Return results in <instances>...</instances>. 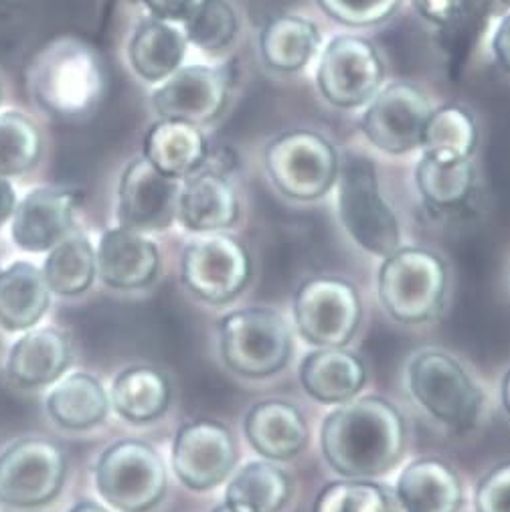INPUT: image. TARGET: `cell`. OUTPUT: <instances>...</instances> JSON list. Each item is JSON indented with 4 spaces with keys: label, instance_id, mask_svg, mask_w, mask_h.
<instances>
[{
    "label": "cell",
    "instance_id": "obj_26",
    "mask_svg": "<svg viewBox=\"0 0 510 512\" xmlns=\"http://www.w3.org/2000/svg\"><path fill=\"white\" fill-rule=\"evenodd\" d=\"M187 37L173 23L148 19L138 25L128 47V57L134 71L158 83L173 75L185 61Z\"/></svg>",
    "mask_w": 510,
    "mask_h": 512
},
{
    "label": "cell",
    "instance_id": "obj_23",
    "mask_svg": "<svg viewBox=\"0 0 510 512\" xmlns=\"http://www.w3.org/2000/svg\"><path fill=\"white\" fill-rule=\"evenodd\" d=\"M51 306L43 272L29 262H13L0 272V326L9 332L33 328Z\"/></svg>",
    "mask_w": 510,
    "mask_h": 512
},
{
    "label": "cell",
    "instance_id": "obj_3",
    "mask_svg": "<svg viewBox=\"0 0 510 512\" xmlns=\"http://www.w3.org/2000/svg\"><path fill=\"white\" fill-rule=\"evenodd\" d=\"M446 284V266L434 251L395 249L379 272V298L397 322L419 324L442 312Z\"/></svg>",
    "mask_w": 510,
    "mask_h": 512
},
{
    "label": "cell",
    "instance_id": "obj_15",
    "mask_svg": "<svg viewBox=\"0 0 510 512\" xmlns=\"http://www.w3.org/2000/svg\"><path fill=\"white\" fill-rule=\"evenodd\" d=\"M229 83L223 71L207 65L179 67L152 94V108L160 120L193 126L213 122L227 104Z\"/></svg>",
    "mask_w": 510,
    "mask_h": 512
},
{
    "label": "cell",
    "instance_id": "obj_11",
    "mask_svg": "<svg viewBox=\"0 0 510 512\" xmlns=\"http://www.w3.org/2000/svg\"><path fill=\"white\" fill-rule=\"evenodd\" d=\"M318 88L338 108H359L373 100L383 81L377 49L361 37H336L318 65Z\"/></svg>",
    "mask_w": 510,
    "mask_h": 512
},
{
    "label": "cell",
    "instance_id": "obj_20",
    "mask_svg": "<svg viewBox=\"0 0 510 512\" xmlns=\"http://www.w3.org/2000/svg\"><path fill=\"white\" fill-rule=\"evenodd\" d=\"M177 215L195 233H215L237 221L239 205L229 181L213 170H197L179 193Z\"/></svg>",
    "mask_w": 510,
    "mask_h": 512
},
{
    "label": "cell",
    "instance_id": "obj_46",
    "mask_svg": "<svg viewBox=\"0 0 510 512\" xmlns=\"http://www.w3.org/2000/svg\"><path fill=\"white\" fill-rule=\"evenodd\" d=\"M0 106H3V81H0Z\"/></svg>",
    "mask_w": 510,
    "mask_h": 512
},
{
    "label": "cell",
    "instance_id": "obj_1",
    "mask_svg": "<svg viewBox=\"0 0 510 512\" xmlns=\"http://www.w3.org/2000/svg\"><path fill=\"white\" fill-rule=\"evenodd\" d=\"M322 452L347 478H375L389 472L405 450V421L381 397L349 399L322 423Z\"/></svg>",
    "mask_w": 510,
    "mask_h": 512
},
{
    "label": "cell",
    "instance_id": "obj_33",
    "mask_svg": "<svg viewBox=\"0 0 510 512\" xmlns=\"http://www.w3.org/2000/svg\"><path fill=\"white\" fill-rule=\"evenodd\" d=\"M43 154L39 126L23 112H0V177L31 173Z\"/></svg>",
    "mask_w": 510,
    "mask_h": 512
},
{
    "label": "cell",
    "instance_id": "obj_35",
    "mask_svg": "<svg viewBox=\"0 0 510 512\" xmlns=\"http://www.w3.org/2000/svg\"><path fill=\"white\" fill-rule=\"evenodd\" d=\"M239 31V17L227 0H199L185 21V37L203 51L229 47Z\"/></svg>",
    "mask_w": 510,
    "mask_h": 512
},
{
    "label": "cell",
    "instance_id": "obj_14",
    "mask_svg": "<svg viewBox=\"0 0 510 512\" xmlns=\"http://www.w3.org/2000/svg\"><path fill=\"white\" fill-rule=\"evenodd\" d=\"M179 193V179L166 177L144 156L132 160L118 189V219L122 227L138 233L170 227L177 217Z\"/></svg>",
    "mask_w": 510,
    "mask_h": 512
},
{
    "label": "cell",
    "instance_id": "obj_6",
    "mask_svg": "<svg viewBox=\"0 0 510 512\" xmlns=\"http://www.w3.org/2000/svg\"><path fill=\"white\" fill-rule=\"evenodd\" d=\"M409 387L419 405L456 432L474 428L482 393L462 365L442 351H423L409 367Z\"/></svg>",
    "mask_w": 510,
    "mask_h": 512
},
{
    "label": "cell",
    "instance_id": "obj_22",
    "mask_svg": "<svg viewBox=\"0 0 510 512\" xmlns=\"http://www.w3.org/2000/svg\"><path fill=\"white\" fill-rule=\"evenodd\" d=\"M245 432L251 448L270 460L294 458L308 442V425L302 413L286 401L255 405L245 419Z\"/></svg>",
    "mask_w": 510,
    "mask_h": 512
},
{
    "label": "cell",
    "instance_id": "obj_39",
    "mask_svg": "<svg viewBox=\"0 0 510 512\" xmlns=\"http://www.w3.org/2000/svg\"><path fill=\"white\" fill-rule=\"evenodd\" d=\"M508 482L510 466L500 464L494 468L476 490V510L478 512H508Z\"/></svg>",
    "mask_w": 510,
    "mask_h": 512
},
{
    "label": "cell",
    "instance_id": "obj_34",
    "mask_svg": "<svg viewBox=\"0 0 510 512\" xmlns=\"http://www.w3.org/2000/svg\"><path fill=\"white\" fill-rule=\"evenodd\" d=\"M423 154L438 158H470L476 148V126L472 116L456 106L430 114L421 134Z\"/></svg>",
    "mask_w": 510,
    "mask_h": 512
},
{
    "label": "cell",
    "instance_id": "obj_31",
    "mask_svg": "<svg viewBox=\"0 0 510 512\" xmlns=\"http://www.w3.org/2000/svg\"><path fill=\"white\" fill-rule=\"evenodd\" d=\"M320 45L314 23L302 17H278L262 33L260 49L268 67L294 73L304 69Z\"/></svg>",
    "mask_w": 510,
    "mask_h": 512
},
{
    "label": "cell",
    "instance_id": "obj_30",
    "mask_svg": "<svg viewBox=\"0 0 510 512\" xmlns=\"http://www.w3.org/2000/svg\"><path fill=\"white\" fill-rule=\"evenodd\" d=\"M43 276L51 292L59 296H79L94 284L96 251L81 233H69L55 247L43 266Z\"/></svg>",
    "mask_w": 510,
    "mask_h": 512
},
{
    "label": "cell",
    "instance_id": "obj_36",
    "mask_svg": "<svg viewBox=\"0 0 510 512\" xmlns=\"http://www.w3.org/2000/svg\"><path fill=\"white\" fill-rule=\"evenodd\" d=\"M314 512H391V502L381 486L349 480L326 486L316 500Z\"/></svg>",
    "mask_w": 510,
    "mask_h": 512
},
{
    "label": "cell",
    "instance_id": "obj_2",
    "mask_svg": "<svg viewBox=\"0 0 510 512\" xmlns=\"http://www.w3.org/2000/svg\"><path fill=\"white\" fill-rule=\"evenodd\" d=\"M106 90V71L98 51L81 39L49 43L29 67V92L37 106L55 118L90 114Z\"/></svg>",
    "mask_w": 510,
    "mask_h": 512
},
{
    "label": "cell",
    "instance_id": "obj_37",
    "mask_svg": "<svg viewBox=\"0 0 510 512\" xmlns=\"http://www.w3.org/2000/svg\"><path fill=\"white\" fill-rule=\"evenodd\" d=\"M318 7L334 21L349 27H371L387 21L401 0H316Z\"/></svg>",
    "mask_w": 510,
    "mask_h": 512
},
{
    "label": "cell",
    "instance_id": "obj_27",
    "mask_svg": "<svg viewBox=\"0 0 510 512\" xmlns=\"http://www.w3.org/2000/svg\"><path fill=\"white\" fill-rule=\"evenodd\" d=\"M45 405L59 428L90 430L106 419L110 399L96 377L73 373L49 391Z\"/></svg>",
    "mask_w": 510,
    "mask_h": 512
},
{
    "label": "cell",
    "instance_id": "obj_9",
    "mask_svg": "<svg viewBox=\"0 0 510 512\" xmlns=\"http://www.w3.org/2000/svg\"><path fill=\"white\" fill-rule=\"evenodd\" d=\"M266 166L270 179L286 197L314 201L332 189L340 164L334 146L326 138L298 130L268 146Z\"/></svg>",
    "mask_w": 510,
    "mask_h": 512
},
{
    "label": "cell",
    "instance_id": "obj_24",
    "mask_svg": "<svg viewBox=\"0 0 510 512\" xmlns=\"http://www.w3.org/2000/svg\"><path fill=\"white\" fill-rule=\"evenodd\" d=\"M144 158L166 177L183 179L205 164L207 142L193 124L160 120L144 138Z\"/></svg>",
    "mask_w": 510,
    "mask_h": 512
},
{
    "label": "cell",
    "instance_id": "obj_32",
    "mask_svg": "<svg viewBox=\"0 0 510 512\" xmlns=\"http://www.w3.org/2000/svg\"><path fill=\"white\" fill-rule=\"evenodd\" d=\"M417 189L434 207H456L466 201L474 185L470 158H438L423 154L415 170Z\"/></svg>",
    "mask_w": 510,
    "mask_h": 512
},
{
    "label": "cell",
    "instance_id": "obj_17",
    "mask_svg": "<svg viewBox=\"0 0 510 512\" xmlns=\"http://www.w3.org/2000/svg\"><path fill=\"white\" fill-rule=\"evenodd\" d=\"M77 195L65 189L39 187L29 191L11 217V237L23 251L41 253L73 231Z\"/></svg>",
    "mask_w": 510,
    "mask_h": 512
},
{
    "label": "cell",
    "instance_id": "obj_18",
    "mask_svg": "<svg viewBox=\"0 0 510 512\" xmlns=\"http://www.w3.org/2000/svg\"><path fill=\"white\" fill-rule=\"evenodd\" d=\"M158 268V247L142 233L118 227L102 235L96 253V272H100V278L110 288H146L156 280Z\"/></svg>",
    "mask_w": 510,
    "mask_h": 512
},
{
    "label": "cell",
    "instance_id": "obj_5",
    "mask_svg": "<svg viewBox=\"0 0 510 512\" xmlns=\"http://www.w3.org/2000/svg\"><path fill=\"white\" fill-rule=\"evenodd\" d=\"M221 355L227 367L243 377H270L290 361V328L274 310L231 312L221 322Z\"/></svg>",
    "mask_w": 510,
    "mask_h": 512
},
{
    "label": "cell",
    "instance_id": "obj_45",
    "mask_svg": "<svg viewBox=\"0 0 510 512\" xmlns=\"http://www.w3.org/2000/svg\"><path fill=\"white\" fill-rule=\"evenodd\" d=\"M213 512H235V510H231L227 504H221V506H217Z\"/></svg>",
    "mask_w": 510,
    "mask_h": 512
},
{
    "label": "cell",
    "instance_id": "obj_44",
    "mask_svg": "<svg viewBox=\"0 0 510 512\" xmlns=\"http://www.w3.org/2000/svg\"><path fill=\"white\" fill-rule=\"evenodd\" d=\"M69 512H108L104 506H100L98 502H90V500H85V502H79V504H75Z\"/></svg>",
    "mask_w": 510,
    "mask_h": 512
},
{
    "label": "cell",
    "instance_id": "obj_43",
    "mask_svg": "<svg viewBox=\"0 0 510 512\" xmlns=\"http://www.w3.org/2000/svg\"><path fill=\"white\" fill-rule=\"evenodd\" d=\"M492 51L498 61V65L506 71L508 69V17H502L500 25L496 27L494 39H492Z\"/></svg>",
    "mask_w": 510,
    "mask_h": 512
},
{
    "label": "cell",
    "instance_id": "obj_13",
    "mask_svg": "<svg viewBox=\"0 0 510 512\" xmlns=\"http://www.w3.org/2000/svg\"><path fill=\"white\" fill-rule=\"evenodd\" d=\"M430 100L409 83H393L373 96L361 128L369 142L387 154H405L421 146L432 114Z\"/></svg>",
    "mask_w": 510,
    "mask_h": 512
},
{
    "label": "cell",
    "instance_id": "obj_28",
    "mask_svg": "<svg viewBox=\"0 0 510 512\" xmlns=\"http://www.w3.org/2000/svg\"><path fill=\"white\" fill-rule=\"evenodd\" d=\"M114 409L132 423L160 417L170 405V383L152 367H130L112 385Z\"/></svg>",
    "mask_w": 510,
    "mask_h": 512
},
{
    "label": "cell",
    "instance_id": "obj_16",
    "mask_svg": "<svg viewBox=\"0 0 510 512\" xmlns=\"http://www.w3.org/2000/svg\"><path fill=\"white\" fill-rule=\"evenodd\" d=\"M237 448L231 432L217 421H195L179 430L173 448V468L193 490L219 486L231 474Z\"/></svg>",
    "mask_w": 510,
    "mask_h": 512
},
{
    "label": "cell",
    "instance_id": "obj_19",
    "mask_svg": "<svg viewBox=\"0 0 510 512\" xmlns=\"http://www.w3.org/2000/svg\"><path fill=\"white\" fill-rule=\"evenodd\" d=\"M71 363L69 336L53 326L29 328L11 349L7 373L19 387L55 383Z\"/></svg>",
    "mask_w": 510,
    "mask_h": 512
},
{
    "label": "cell",
    "instance_id": "obj_40",
    "mask_svg": "<svg viewBox=\"0 0 510 512\" xmlns=\"http://www.w3.org/2000/svg\"><path fill=\"white\" fill-rule=\"evenodd\" d=\"M417 13L446 31L454 29L464 17V0H413Z\"/></svg>",
    "mask_w": 510,
    "mask_h": 512
},
{
    "label": "cell",
    "instance_id": "obj_21",
    "mask_svg": "<svg viewBox=\"0 0 510 512\" xmlns=\"http://www.w3.org/2000/svg\"><path fill=\"white\" fill-rule=\"evenodd\" d=\"M397 498L405 512H458L464 504V488L446 462L425 458L401 472Z\"/></svg>",
    "mask_w": 510,
    "mask_h": 512
},
{
    "label": "cell",
    "instance_id": "obj_8",
    "mask_svg": "<svg viewBox=\"0 0 510 512\" xmlns=\"http://www.w3.org/2000/svg\"><path fill=\"white\" fill-rule=\"evenodd\" d=\"M67 458L47 438H23L0 454V504L39 508L57 498L65 484Z\"/></svg>",
    "mask_w": 510,
    "mask_h": 512
},
{
    "label": "cell",
    "instance_id": "obj_29",
    "mask_svg": "<svg viewBox=\"0 0 510 512\" xmlns=\"http://www.w3.org/2000/svg\"><path fill=\"white\" fill-rule=\"evenodd\" d=\"M288 498L290 478L268 462L243 466L225 492V504L235 512H278Z\"/></svg>",
    "mask_w": 510,
    "mask_h": 512
},
{
    "label": "cell",
    "instance_id": "obj_41",
    "mask_svg": "<svg viewBox=\"0 0 510 512\" xmlns=\"http://www.w3.org/2000/svg\"><path fill=\"white\" fill-rule=\"evenodd\" d=\"M152 19L164 23H185L199 0H140Z\"/></svg>",
    "mask_w": 510,
    "mask_h": 512
},
{
    "label": "cell",
    "instance_id": "obj_42",
    "mask_svg": "<svg viewBox=\"0 0 510 512\" xmlns=\"http://www.w3.org/2000/svg\"><path fill=\"white\" fill-rule=\"evenodd\" d=\"M15 207H17L15 187L9 179L0 177V227H3L13 217Z\"/></svg>",
    "mask_w": 510,
    "mask_h": 512
},
{
    "label": "cell",
    "instance_id": "obj_10",
    "mask_svg": "<svg viewBox=\"0 0 510 512\" xmlns=\"http://www.w3.org/2000/svg\"><path fill=\"white\" fill-rule=\"evenodd\" d=\"M294 316L310 345L336 349L355 336L363 306L353 284L338 278L308 280L296 294Z\"/></svg>",
    "mask_w": 510,
    "mask_h": 512
},
{
    "label": "cell",
    "instance_id": "obj_25",
    "mask_svg": "<svg viewBox=\"0 0 510 512\" xmlns=\"http://www.w3.org/2000/svg\"><path fill=\"white\" fill-rule=\"evenodd\" d=\"M300 379L310 397L320 403H345L353 399L367 381L363 361L340 347L308 355Z\"/></svg>",
    "mask_w": 510,
    "mask_h": 512
},
{
    "label": "cell",
    "instance_id": "obj_12",
    "mask_svg": "<svg viewBox=\"0 0 510 512\" xmlns=\"http://www.w3.org/2000/svg\"><path fill=\"white\" fill-rule=\"evenodd\" d=\"M249 276V253L229 235H205L183 253V282L205 302L227 304L247 286Z\"/></svg>",
    "mask_w": 510,
    "mask_h": 512
},
{
    "label": "cell",
    "instance_id": "obj_47",
    "mask_svg": "<svg viewBox=\"0 0 510 512\" xmlns=\"http://www.w3.org/2000/svg\"><path fill=\"white\" fill-rule=\"evenodd\" d=\"M130 3H134V0H130Z\"/></svg>",
    "mask_w": 510,
    "mask_h": 512
},
{
    "label": "cell",
    "instance_id": "obj_38",
    "mask_svg": "<svg viewBox=\"0 0 510 512\" xmlns=\"http://www.w3.org/2000/svg\"><path fill=\"white\" fill-rule=\"evenodd\" d=\"M494 0H464V17L462 21L448 31L452 37V55L464 63V57L470 53V47L480 33ZM480 37V35H478Z\"/></svg>",
    "mask_w": 510,
    "mask_h": 512
},
{
    "label": "cell",
    "instance_id": "obj_4",
    "mask_svg": "<svg viewBox=\"0 0 510 512\" xmlns=\"http://www.w3.org/2000/svg\"><path fill=\"white\" fill-rule=\"evenodd\" d=\"M336 179L340 219L351 237L383 258L399 249V221L381 195L373 160L361 154L347 156L343 166H338Z\"/></svg>",
    "mask_w": 510,
    "mask_h": 512
},
{
    "label": "cell",
    "instance_id": "obj_7",
    "mask_svg": "<svg viewBox=\"0 0 510 512\" xmlns=\"http://www.w3.org/2000/svg\"><path fill=\"white\" fill-rule=\"evenodd\" d=\"M96 486L120 512H146L166 492V468L146 442L124 440L110 446L96 468Z\"/></svg>",
    "mask_w": 510,
    "mask_h": 512
}]
</instances>
